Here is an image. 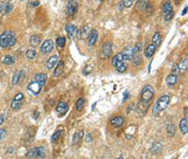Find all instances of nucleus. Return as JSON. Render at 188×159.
<instances>
[{"instance_id":"10","label":"nucleus","mask_w":188,"mask_h":159,"mask_svg":"<svg viewBox=\"0 0 188 159\" xmlns=\"http://www.w3.org/2000/svg\"><path fill=\"white\" fill-rule=\"evenodd\" d=\"M13 9V5L9 1H3L0 4V13L5 15V14L10 13Z\"/></svg>"},{"instance_id":"4","label":"nucleus","mask_w":188,"mask_h":159,"mask_svg":"<svg viewBox=\"0 0 188 159\" xmlns=\"http://www.w3.org/2000/svg\"><path fill=\"white\" fill-rule=\"evenodd\" d=\"M46 156V150L44 147H35L27 152L26 157L27 158H35V159H44Z\"/></svg>"},{"instance_id":"1","label":"nucleus","mask_w":188,"mask_h":159,"mask_svg":"<svg viewBox=\"0 0 188 159\" xmlns=\"http://www.w3.org/2000/svg\"><path fill=\"white\" fill-rule=\"evenodd\" d=\"M16 43V35L13 31L7 30L0 36V47L9 48L12 47Z\"/></svg>"},{"instance_id":"48","label":"nucleus","mask_w":188,"mask_h":159,"mask_svg":"<svg viewBox=\"0 0 188 159\" xmlns=\"http://www.w3.org/2000/svg\"><path fill=\"white\" fill-rule=\"evenodd\" d=\"M91 70H92V68L91 67H88V69L87 70V69H85L84 71H83V73H84V75H88L89 73H90V72H91Z\"/></svg>"},{"instance_id":"46","label":"nucleus","mask_w":188,"mask_h":159,"mask_svg":"<svg viewBox=\"0 0 188 159\" xmlns=\"http://www.w3.org/2000/svg\"><path fill=\"white\" fill-rule=\"evenodd\" d=\"M28 5H29L30 7H32V8H35V7H37V6L40 5V1H29V2H28Z\"/></svg>"},{"instance_id":"40","label":"nucleus","mask_w":188,"mask_h":159,"mask_svg":"<svg viewBox=\"0 0 188 159\" xmlns=\"http://www.w3.org/2000/svg\"><path fill=\"white\" fill-rule=\"evenodd\" d=\"M24 98H25L24 94L20 92V93H17L16 95L14 96L13 100H14V101H20V102H23V101H24Z\"/></svg>"},{"instance_id":"49","label":"nucleus","mask_w":188,"mask_h":159,"mask_svg":"<svg viewBox=\"0 0 188 159\" xmlns=\"http://www.w3.org/2000/svg\"><path fill=\"white\" fill-rule=\"evenodd\" d=\"M4 121H5V115L1 114V115H0V125L4 122Z\"/></svg>"},{"instance_id":"14","label":"nucleus","mask_w":188,"mask_h":159,"mask_svg":"<svg viewBox=\"0 0 188 159\" xmlns=\"http://www.w3.org/2000/svg\"><path fill=\"white\" fill-rule=\"evenodd\" d=\"M68 105L66 102H63V101H61V102H59L57 106V108H56V111L57 113H58L59 115H63L65 114L67 111H68Z\"/></svg>"},{"instance_id":"43","label":"nucleus","mask_w":188,"mask_h":159,"mask_svg":"<svg viewBox=\"0 0 188 159\" xmlns=\"http://www.w3.org/2000/svg\"><path fill=\"white\" fill-rule=\"evenodd\" d=\"M165 17V20L166 21V22H168V21H170L172 18L174 17V12L173 11H171L170 13H168V14H166V16H164Z\"/></svg>"},{"instance_id":"51","label":"nucleus","mask_w":188,"mask_h":159,"mask_svg":"<svg viewBox=\"0 0 188 159\" xmlns=\"http://www.w3.org/2000/svg\"><path fill=\"white\" fill-rule=\"evenodd\" d=\"M122 5H123V4H122V1L119 2V9L120 10H122V8H124V6H122Z\"/></svg>"},{"instance_id":"35","label":"nucleus","mask_w":188,"mask_h":159,"mask_svg":"<svg viewBox=\"0 0 188 159\" xmlns=\"http://www.w3.org/2000/svg\"><path fill=\"white\" fill-rule=\"evenodd\" d=\"M88 26H84V27L81 28V29L78 30L77 36L80 37V38H85L88 35Z\"/></svg>"},{"instance_id":"16","label":"nucleus","mask_w":188,"mask_h":159,"mask_svg":"<svg viewBox=\"0 0 188 159\" xmlns=\"http://www.w3.org/2000/svg\"><path fill=\"white\" fill-rule=\"evenodd\" d=\"M162 150H163V144L160 141L154 142L152 144V146L151 147V153H154V154L161 153Z\"/></svg>"},{"instance_id":"28","label":"nucleus","mask_w":188,"mask_h":159,"mask_svg":"<svg viewBox=\"0 0 188 159\" xmlns=\"http://www.w3.org/2000/svg\"><path fill=\"white\" fill-rule=\"evenodd\" d=\"M63 132H64L63 128H59V129H57V131L53 134V136H52V138H51V141H52V142H57V141H58L59 138L62 136Z\"/></svg>"},{"instance_id":"6","label":"nucleus","mask_w":188,"mask_h":159,"mask_svg":"<svg viewBox=\"0 0 188 159\" xmlns=\"http://www.w3.org/2000/svg\"><path fill=\"white\" fill-rule=\"evenodd\" d=\"M54 49V42L51 40H45L41 46V52L42 54H48Z\"/></svg>"},{"instance_id":"8","label":"nucleus","mask_w":188,"mask_h":159,"mask_svg":"<svg viewBox=\"0 0 188 159\" xmlns=\"http://www.w3.org/2000/svg\"><path fill=\"white\" fill-rule=\"evenodd\" d=\"M78 10V2L77 1H68L67 3V14L68 15H74Z\"/></svg>"},{"instance_id":"32","label":"nucleus","mask_w":188,"mask_h":159,"mask_svg":"<svg viewBox=\"0 0 188 159\" xmlns=\"http://www.w3.org/2000/svg\"><path fill=\"white\" fill-rule=\"evenodd\" d=\"M29 41H30V43H31L32 45L36 46V45H38L39 43L41 42V37H40L39 35H33V36L30 37Z\"/></svg>"},{"instance_id":"53","label":"nucleus","mask_w":188,"mask_h":159,"mask_svg":"<svg viewBox=\"0 0 188 159\" xmlns=\"http://www.w3.org/2000/svg\"><path fill=\"white\" fill-rule=\"evenodd\" d=\"M102 159H103V158H102Z\"/></svg>"},{"instance_id":"38","label":"nucleus","mask_w":188,"mask_h":159,"mask_svg":"<svg viewBox=\"0 0 188 159\" xmlns=\"http://www.w3.org/2000/svg\"><path fill=\"white\" fill-rule=\"evenodd\" d=\"M133 50H134V55H138L140 53V51L142 50V43L136 42L135 45L133 47Z\"/></svg>"},{"instance_id":"45","label":"nucleus","mask_w":188,"mask_h":159,"mask_svg":"<svg viewBox=\"0 0 188 159\" xmlns=\"http://www.w3.org/2000/svg\"><path fill=\"white\" fill-rule=\"evenodd\" d=\"M7 136V130L6 129H0V139L5 138Z\"/></svg>"},{"instance_id":"15","label":"nucleus","mask_w":188,"mask_h":159,"mask_svg":"<svg viewBox=\"0 0 188 159\" xmlns=\"http://www.w3.org/2000/svg\"><path fill=\"white\" fill-rule=\"evenodd\" d=\"M34 81L37 82L38 84H40L41 87H43L46 82H47V76L43 73H39L35 76L34 77Z\"/></svg>"},{"instance_id":"37","label":"nucleus","mask_w":188,"mask_h":159,"mask_svg":"<svg viewBox=\"0 0 188 159\" xmlns=\"http://www.w3.org/2000/svg\"><path fill=\"white\" fill-rule=\"evenodd\" d=\"M116 69H117V71L119 72V73H124V72L126 71V69H127V63L124 62V61H122L121 63H119V64L116 67Z\"/></svg>"},{"instance_id":"3","label":"nucleus","mask_w":188,"mask_h":159,"mask_svg":"<svg viewBox=\"0 0 188 159\" xmlns=\"http://www.w3.org/2000/svg\"><path fill=\"white\" fill-rule=\"evenodd\" d=\"M154 95V90L152 88V86L151 85H147L146 87H144L143 90L141 91L140 93V103L143 105H148L150 103V101L152 99Z\"/></svg>"},{"instance_id":"11","label":"nucleus","mask_w":188,"mask_h":159,"mask_svg":"<svg viewBox=\"0 0 188 159\" xmlns=\"http://www.w3.org/2000/svg\"><path fill=\"white\" fill-rule=\"evenodd\" d=\"M98 40V32L96 29H92L90 33L88 34V45L89 46L95 45V43Z\"/></svg>"},{"instance_id":"42","label":"nucleus","mask_w":188,"mask_h":159,"mask_svg":"<svg viewBox=\"0 0 188 159\" xmlns=\"http://www.w3.org/2000/svg\"><path fill=\"white\" fill-rule=\"evenodd\" d=\"M130 96H131V94H130V92H129V91H124V93H123V99H122V103H124V102H126V101L130 98Z\"/></svg>"},{"instance_id":"30","label":"nucleus","mask_w":188,"mask_h":159,"mask_svg":"<svg viewBox=\"0 0 188 159\" xmlns=\"http://www.w3.org/2000/svg\"><path fill=\"white\" fill-rule=\"evenodd\" d=\"M25 56H26L27 59H29V60H34L35 57H36V56H37V50L35 48L29 49L25 53Z\"/></svg>"},{"instance_id":"44","label":"nucleus","mask_w":188,"mask_h":159,"mask_svg":"<svg viewBox=\"0 0 188 159\" xmlns=\"http://www.w3.org/2000/svg\"><path fill=\"white\" fill-rule=\"evenodd\" d=\"M122 4H123L124 7L130 8V7L134 4V1H129V0H124V1H122Z\"/></svg>"},{"instance_id":"5","label":"nucleus","mask_w":188,"mask_h":159,"mask_svg":"<svg viewBox=\"0 0 188 159\" xmlns=\"http://www.w3.org/2000/svg\"><path fill=\"white\" fill-rule=\"evenodd\" d=\"M41 88L42 87L38 84L37 82H35L34 80L33 81H31L27 87H26V89H27V91L31 94V95H33V96H37L41 93Z\"/></svg>"},{"instance_id":"31","label":"nucleus","mask_w":188,"mask_h":159,"mask_svg":"<svg viewBox=\"0 0 188 159\" xmlns=\"http://www.w3.org/2000/svg\"><path fill=\"white\" fill-rule=\"evenodd\" d=\"M57 42V45L60 48H63L65 46V43H66V39L65 37H62V36H58L56 40Z\"/></svg>"},{"instance_id":"20","label":"nucleus","mask_w":188,"mask_h":159,"mask_svg":"<svg viewBox=\"0 0 188 159\" xmlns=\"http://www.w3.org/2000/svg\"><path fill=\"white\" fill-rule=\"evenodd\" d=\"M166 82L167 86H169V87H173V86L176 85L177 82H178V76L172 75V74L169 75V76H167L166 78Z\"/></svg>"},{"instance_id":"18","label":"nucleus","mask_w":188,"mask_h":159,"mask_svg":"<svg viewBox=\"0 0 188 159\" xmlns=\"http://www.w3.org/2000/svg\"><path fill=\"white\" fill-rule=\"evenodd\" d=\"M63 71H64V62L60 60L58 62V64L57 65V68L54 72V74H53V76L54 77H58L62 75V73H63Z\"/></svg>"},{"instance_id":"2","label":"nucleus","mask_w":188,"mask_h":159,"mask_svg":"<svg viewBox=\"0 0 188 159\" xmlns=\"http://www.w3.org/2000/svg\"><path fill=\"white\" fill-rule=\"evenodd\" d=\"M169 102H170V96L169 95H167V94L162 95L157 101H156V103L153 106V108H152L153 115L156 116V115H158L160 112L164 111L168 107Z\"/></svg>"},{"instance_id":"34","label":"nucleus","mask_w":188,"mask_h":159,"mask_svg":"<svg viewBox=\"0 0 188 159\" xmlns=\"http://www.w3.org/2000/svg\"><path fill=\"white\" fill-rule=\"evenodd\" d=\"M23 102H20V101H14L12 100L10 103V107L13 110H19L22 107Z\"/></svg>"},{"instance_id":"22","label":"nucleus","mask_w":188,"mask_h":159,"mask_svg":"<svg viewBox=\"0 0 188 159\" xmlns=\"http://www.w3.org/2000/svg\"><path fill=\"white\" fill-rule=\"evenodd\" d=\"M24 76V72L23 71H17V72H15L14 73V75H13V77H12V81H11V83H12V85H17L19 82H20V80H21V78H22V76Z\"/></svg>"},{"instance_id":"17","label":"nucleus","mask_w":188,"mask_h":159,"mask_svg":"<svg viewBox=\"0 0 188 159\" xmlns=\"http://www.w3.org/2000/svg\"><path fill=\"white\" fill-rule=\"evenodd\" d=\"M123 123H124V118L121 116H117V117H114L110 120V124L113 127H119Z\"/></svg>"},{"instance_id":"47","label":"nucleus","mask_w":188,"mask_h":159,"mask_svg":"<svg viewBox=\"0 0 188 159\" xmlns=\"http://www.w3.org/2000/svg\"><path fill=\"white\" fill-rule=\"evenodd\" d=\"M92 141H93V138H92V135H91L90 133L87 134V137H86V142H88V143H90V142H92Z\"/></svg>"},{"instance_id":"50","label":"nucleus","mask_w":188,"mask_h":159,"mask_svg":"<svg viewBox=\"0 0 188 159\" xmlns=\"http://www.w3.org/2000/svg\"><path fill=\"white\" fill-rule=\"evenodd\" d=\"M187 10H188V8H187V7H185V8H184V10H182V16H183V15H185V14L187 13Z\"/></svg>"},{"instance_id":"21","label":"nucleus","mask_w":188,"mask_h":159,"mask_svg":"<svg viewBox=\"0 0 188 159\" xmlns=\"http://www.w3.org/2000/svg\"><path fill=\"white\" fill-rule=\"evenodd\" d=\"M179 126H180L181 132H182L183 135L187 134V132H188V122H187L186 117H184V118H182V119L181 120Z\"/></svg>"},{"instance_id":"25","label":"nucleus","mask_w":188,"mask_h":159,"mask_svg":"<svg viewBox=\"0 0 188 159\" xmlns=\"http://www.w3.org/2000/svg\"><path fill=\"white\" fill-rule=\"evenodd\" d=\"M162 11H163V15L166 16V14L170 13L171 11H173L172 10V5L170 2H165L162 4Z\"/></svg>"},{"instance_id":"9","label":"nucleus","mask_w":188,"mask_h":159,"mask_svg":"<svg viewBox=\"0 0 188 159\" xmlns=\"http://www.w3.org/2000/svg\"><path fill=\"white\" fill-rule=\"evenodd\" d=\"M59 62V57L58 56L55 55V56H52L51 57H49V60L46 61L45 63V68L47 70H51L53 69L54 67H56Z\"/></svg>"},{"instance_id":"27","label":"nucleus","mask_w":188,"mask_h":159,"mask_svg":"<svg viewBox=\"0 0 188 159\" xmlns=\"http://www.w3.org/2000/svg\"><path fill=\"white\" fill-rule=\"evenodd\" d=\"M83 137H84V131H83V130L75 133L74 136H73V138H72V145H75V144L79 143L81 141V139L83 138Z\"/></svg>"},{"instance_id":"26","label":"nucleus","mask_w":188,"mask_h":159,"mask_svg":"<svg viewBox=\"0 0 188 159\" xmlns=\"http://www.w3.org/2000/svg\"><path fill=\"white\" fill-rule=\"evenodd\" d=\"M161 41H162V37L160 32H155L154 35L152 36V45L155 46H160L161 45Z\"/></svg>"},{"instance_id":"12","label":"nucleus","mask_w":188,"mask_h":159,"mask_svg":"<svg viewBox=\"0 0 188 159\" xmlns=\"http://www.w3.org/2000/svg\"><path fill=\"white\" fill-rule=\"evenodd\" d=\"M65 30L68 34V36L70 38H74L76 35H77V32H78V29H77V27L72 25V24H68L66 25L65 26Z\"/></svg>"},{"instance_id":"23","label":"nucleus","mask_w":188,"mask_h":159,"mask_svg":"<svg viewBox=\"0 0 188 159\" xmlns=\"http://www.w3.org/2000/svg\"><path fill=\"white\" fill-rule=\"evenodd\" d=\"M123 61V56H122V54L121 53H118L117 55H115L112 59V61H111V64L112 66L114 67H117L119 63H121Z\"/></svg>"},{"instance_id":"39","label":"nucleus","mask_w":188,"mask_h":159,"mask_svg":"<svg viewBox=\"0 0 188 159\" xmlns=\"http://www.w3.org/2000/svg\"><path fill=\"white\" fill-rule=\"evenodd\" d=\"M131 60L133 61V63H134L135 65H139L141 62H142V59H141V56H140L139 54H138V55H134L133 59H132Z\"/></svg>"},{"instance_id":"19","label":"nucleus","mask_w":188,"mask_h":159,"mask_svg":"<svg viewBox=\"0 0 188 159\" xmlns=\"http://www.w3.org/2000/svg\"><path fill=\"white\" fill-rule=\"evenodd\" d=\"M155 50H156V46L154 45H152V43H151V45H148L146 47L145 51H144L145 56L147 57V59H151V57L154 55Z\"/></svg>"},{"instance_id":"13","label":"nucleus","mask_w":188,"mask_h":159,"mask_svg":"<svg viewBox=\"0 0 188 159\" xmlns=\"http://www.w3.org/2000/svg\"><path fill=\"white\" fill-rule=\"evenodd\" d=\"M122 56H123V60H131L134 56V50L132 46H128L125 48L122 51Z\"/></svg>"},{"instance_id":"36","label":"nucleus","mask_w":188,"mask_h":159,"mask_svg":"<svg viewBox=\"0 0 188 159\" xmlns=\"http://www.w3.org/2000/svg\"><path fill=\"white\" fill-rule=\"evenodd\" d=\"M84 105H85V99L84 98H79L77 100L76 102V110L77 111H81L84 107Z\"/></svg>"},{"instance_id":"52","label":"nucleus","mask_w":188,"mask_h":159,"mask_svg":"<svg viewBox=\"0 0 188 159\" xmlns=\"http://www.w3.org/2000/svg\"><path fill=\"white\" fill-rule=\"evenodd\" d=\"M116 159H124V158H123V156H122V155H119V157H117Z\"/></svg>"},{"instance_id":"33","label":"nucleus","mask_w":188,"mask_h":159,"mask_svg":"<svg viewBox=\"0 0 188 159\" xmlns=\"http://www.w3.org/2000/svg\"><path fill=\"white\" fill-rule=\"evenodd\" d=\"M187 56H185V57H183V59L181 60V63L180 64H178V66H179V69H180V72H183V71H186L187 70Z\"/></svg>"},{"instance_id":"7","label":"nucleus","mask_w":188,"mask_h":159,"mask_svg":"<svg viewBox=\"0 0 188 159\" xmlns=\"http://www.w3.org/2000/svg\"><path fill=\"white\" fill-rule=\"evenodd\" d=\"M112 54V45L111 42H105L101 50V56L103 59H107Z\"/></svg>"},{"instance_id":"29","label":"nucleus","mask_w":188,"mask_h":159,"mask_svg":"<svg viewBox=\"0 0 188 159\" xmlns=\"http://www.w3.org/2000/svg\"><path fill=\"white\" fill-rule=\"evenodd\" d=\"M14 62H15V59L10 55H6L2 60V63L5 65H12L14 64Z\"/></svg>"},{"instance_id":"24","label":"nucleus","mask_w":188,"mask_h":159,"mask_svg":"<svg viewBox=\"0 0 188 159\" xmlns=\"http://www.w3.org/2000/svg\"><path fill=\"white\" fill-rule=\"evenodd\" d=\"M177 132V128L175 124L173 123H169L166 125V134L168 137H174Z\"/></svg>"},{"instance_id":"41","label":"nucleus","mask_w":188,"mask_h":159,"mask_svg":"<svg viewBox=\"0 0 188 159\" xmlns=\"http://www.w3.org/2000/svg\"><path fill=\"white\" fill-rule=\"evenodd\" d=\"M179 73H180V69H179L178 64H174V65H173V67H172V75H175V76H177Z\"/></svg>"}]
</instances>
